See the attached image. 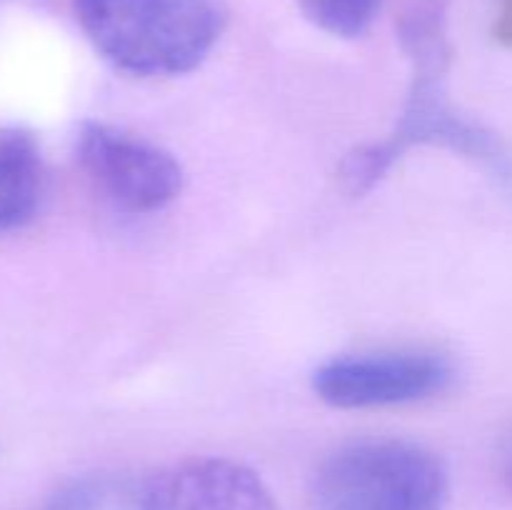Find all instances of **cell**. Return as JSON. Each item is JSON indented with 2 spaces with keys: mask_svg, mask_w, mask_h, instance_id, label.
I'll return each instance as SVG.
<instances>
[{
  "mask_svg": "<svg viewBox=\"0 0 512 510\" xmlns=\"http://www.w3.org/2000/svg\"><path fill=\"white\" fill-rule=\"evenodd\" d=\"M43 198V155L33 133L0 130V235L35 218Z\"/></svg>",
  "mask_w": 512,
  "mask_h": 510,
  "instance_id": "obj_7",
  "label": "cell"
},
{
  "mask_svg": "<svg viewBox=\"0 0 512 510\" xmlns=\"http://www.w3.org/2000/svg\"><path fill=\"white\" fill-rule=\"evenodd\" d=\"M445 70L415 68L413 90L398 128L388 140L353 150L340 165L348 193L363 195L383 178L410 145H440L485 168L495 183L512 193V150L493 130L465 118L445 95Z\"/></svg>",
  "mask_w": 512,
  "mask_h": 510,
  "instance_id": "obj_3",
  "label": "cell"
},
{
  "mask_svg": "<svg viewBox=\"0 0 512 510\" xmlns=\"http://www.w3.org/2000/svg\"><path fill=\"white\" fill-rule=\"evenodd\" d=\"M500 473H503L505 485L512 490V433L508 435L503 445V453H500Z\"/></svg>",
  "mask_w": 512,
  "mask_h": 510,
  "instance_id": "obj_10",
  "label": "cell"
},
{
  "mask_svg": "<svg viewBox=\"0 0 512 510\" xmlns=\"http://www.w3.org/2000/svg\"><path fill=\"white\" fill-rule=\"evenodd\" d=\"M448 473L408 440H360L335 450L310 485L313 510H445Z\"/></svg>",
  "mask_w": 512,
  "mask_h": 510,
  "instance_id": "obj_2",
  "label": "cell"
},
{
  "mask_svg": "<svg viewBox=\"0 0 512 510\" xmlns=\"http://www.w3.org/2000/svg\"><path fill=\"white\" fill-rule=\"evenodd\" d=\"M298 5L315 28L335 38H358L378 18L383 0H298Z\"/></svg>",
  "mask_w": 512,
  "mask_h": 510,
  "instance_id": "obj_9",
  "label": "cell"
},
{
  "mask_svg": "<svg viewBox=\"0 0 512 510\" xmlns=\"http://www.w3.org/2000/svg\"><path fill=\"white\" fill-rule=\"evenodd\" d=\"M453 383V365L438 353L395 350L335 358L313 373V390L333 408H388L425 400Z\"/></svg>",
  "mask_w": 512,
  "mask_h": 510,
  "instance_id": "obj_5",
  "label": "cell"
},
{
  "mask_svg": "<svg viewBox=\"0 0 512 510\" xmlns=\"http://www.w3.org/2000/svg\"><path fill=\"white\" fill-rule=\"evenodd\" d=\"M148 510H278L253 468L225 458H190L145 478Z\"/></svg>",
  "mask_w": 512,
  "mask_h": 510,
  "instance_id": "obj_6",
  "label": "cell"
},
{
  "mask_svg": "<svg viewBox=\"0 0 512 510\" xmlns=\"http://www.w3.org/2000/svg\"><path fill=\"white\" fill-rule=\"evenodd\" d=\"M73 13L108 63L140 78L190 73L223 33L215 0H73Z\"/></svg>",
  "mask_w": 512,
  "mask_h": 510,
  "instance_id": "obj_1",
  "label": "cell"
},
{
  "mask_svg": "<svg viewBox=\"0 0 512 510\" xmlns=\"http://www.w3.org/2000/svg\"><path fill=\"white\" fill-rule=\"evenodd\" d=\"M75 153L95 188L125 213H155L183 188V168L168 150L113 125H80Z\"/></svg>",
  "mask_w": 512,
  "mask_h": 510,
  "instance_id": "obj_4",
  "label": "cell"
},
{
  "mask_svg": "<svg viewBox=\"0 0 512 510\" xmlns=\"http://www.w3.org/2000/svg\"><path fill=\"white\" fill-rule=\"evenodd\" d=\"M48 510H148L145 480L118 473L83 475L65 483Z\"/></svg>",
  "mask_w": 512,
  "mask_h": 510,
  "instance_id": "obj_8",
  "label": "cell"
}]
</instances>
